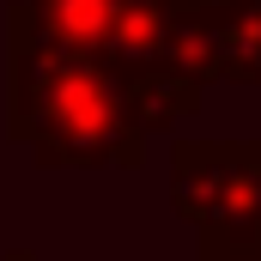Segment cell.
<instances>
[{"mask_svg": "<svg viewBox=\"0 0 261 261\" xmlns=\"http://www.w3.org/2000/svg\"><path fill=\"white\" fill-rule=\"evenodd\" d=\"M176 206L206 243H261V146H182Z\"/></svg>", "mask_w": 261, "mask_h": 261, "instance_id": "obj_1", "label": "cell"}, {"mask_svg": "<svg viewBox=\"0 0 261 261\" xmlns=\"http://www.w3.org/2000/svg\"><path fill=\"white\" fill-rule=\"evenodd\" d=\"M206 261H261V243H206Z\"/></svg>", "mask_w": 261, "mask_h": 261, "instance_id": "obj_2", "label": "cell"}]
</instances>
